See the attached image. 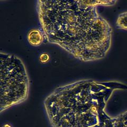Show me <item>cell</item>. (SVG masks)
Masks as SVG:
<instances>
[{"mask_svg": "<svg viewBox=\"0 0 127 127\" xmlns=\"http://www.w3.org/2000/svg\"><path fill=\"white\" fill-rule=\"evenodd\" d=\"M36 9L46 40L75 58L96 60L109 50L111 28L86 1H37Z\"/></svg>", "mask_w": 127, "mask_h": 127, "instance_id": "obj_1", "label": "cell"}, {"mask_svg": "<svg viewBox=\"0 0 127 127\" xmlns=\"http://www.w3.org/2000/svg\"><path fill=\"white\" fill-rule=\"evenodd\" d=\"M2 127H12L10 124H5V125H4Z\"/></svg>", "mask_w": 127, "mask_h": 127, "instance_id": "obj_6", "label": "cell"}, {"mask_svg": "<svg viewBox=\"0 0 127 127\" xmlns=\"http://www.w3.org/2000/svg\"><path fill=\"white\" fill-rule=\"evenodd\" d=\"M1 112L25 101L30 81L25 64L14 55L1 53Z\"/></svg>", "mask_w": 127, "mask_h": 127, "instance_id": "obj_2", "label": "cell"}, {"mask_svg": "<svg viewBox=\"0 0 127 127\" xmlns=\"http://www.w3.org/2000/svg\"><path fill=\"white\" fill-rule=\"evenodd\" d=\"M49 60H50V56L48 54L46 53H43L41 54L39 57V62L42 64L47 63L49 62Z\"/></svg>", "mask_w": 127, "mask_h": 127, "instance_id": "obj_5", "label": "cell"}, {"mask_svg": "<svg viewBox=\"0 0 127 127\" xmlns=\"http://www.w3.org/2000/svg\"><path fill=\"white\" fill-rule=\"evenodd\" d=\"M44 34L38 29H32L27 35V40L30 44L34 47L41 45L44 39Z\"/></svg>", "mask_w": 127, "mask_h": 127, "instance_id": "obj_3", "label": "cell"}, {"mask_svg": "<svg viewBox=\"0 0 127 127\" xmlns=\"http://www.w3.org/2000/svg\"><path fill=\"white\" fill-rule=\"evenodd\" d=\"M117 28L127 30V12L119 15L116 22Z\"/></svg>", "mask_w": 127, "mask_h": 127, "instance_id": "obj_4", "label": "cell"}]
</instances>
